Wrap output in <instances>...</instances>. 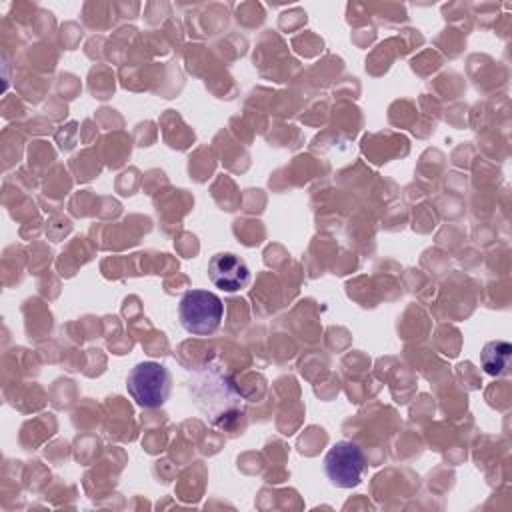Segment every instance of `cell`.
<instances>
[{"label":"cell","mask_w":512,"mask_h":512,"mask_svg":"<svg viewBox=\"0 0 512 512\" xmlns=\"http://www.w3.org/2000/svg\"><path fill=\"white\" fill-rule=\"evenodd\" d=\"M178 318L188 334H214L224 318L222 300L208 290H188L178 304Z\"/></svg>","instance_id":"6da1fadb"},{"label":"cell","mask_w":512,"mask_h":512,"mask_svg":"<svg viewBox=\"0 0 512 512\" xmlns=\"http://www.w3.org/2000/svg\"><path fill=\"white\" fill-rule=\"evenodd\" d=\"M126 390L138 406L160 408L172 390L170 370L154 360L138 362L126 378Z\"/></svg>","instance_id":"7a4b0ae2"},{"label":"cell","mask_w":512,"mask_h":512,"mask_svg":"<svg viewBox=\"0 0 512 512\" xmlns=\"http://www.w3.org/2000/svg\"><path fill=\"white\" fill-rule=\"evenodd\" d=\"M366 470L362 448L350 440H338L324 456L326 478L338 488H352L360 484Z\"/></svg>","instance_id":"3957f363"},{"label":"cell","mask_w":512,"mask_h":512,"mask_svg":"<svg viewBox=\"0 0 512 512\" xmlns=\"http://www.w3.org/2000/svg\"><path fill=\"white\" fill-rule=\"evenodd\" d=\"M208 278L224 292H238L248 286L250 268L240 256L232 252H218L208 262Z\"/></svg>","instance_id":"277c9868"},{"label":"cell","mask_w":512,"mask_h":512,"mask_svg":"<svg viewBox=\"0 0 512 512\" xmlns=\"http://www.w3.org/2000/svg\"><path fill=\"white\" fill-rule=\"evenodd\" d=\"M510 354H512V346L506 340H492L486 342L482 352H480V362L482 368L490 374V376H502L508 372V364H510Z\"/></svg>","instance_id":"5b68a950"}]
</instances>
